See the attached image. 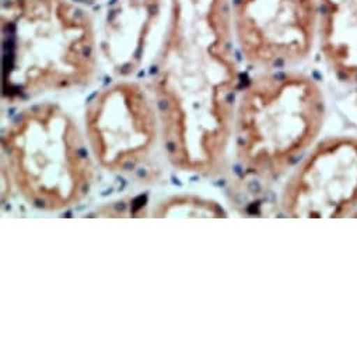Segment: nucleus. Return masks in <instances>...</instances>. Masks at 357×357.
Segmentation results:
<instances>
[{
	"instance_id": "1",
	"label": "nucleus",
	"mask_w": 357,
	"mask_h": 357,
	"mask_svg": "<svg viewBox=\"0 0 357 357\" xmlns=\"http://www.w3.org/2000/svg\"><path fill=\"white\" fill-rule=\"evenodd\" d=\"M229 0H167L162 45L153 93L157 105L183 128L198 125L201 162L211 160L206 142L222 135L240 72Z\"/></svg>"
},
{
	"instance_id": "2",
	"label": "nucleus",
	"mask_w": 357,
	"mask_h": 357,
	"mask_svg": "<svg viewBox=\"0 0 357 357\" xmlns=\"http://www.w3.org/2000/svg\"><path fill=\"white\" fill-rule=\"evenodd\" d=\"M2 34L6 93L68 90L96 73V19L76 0H5Z\"/></svg>"
},
{
	"instance_id": "3",
	"label": "nucleus",
	"mask_w": 357,
	"mask_h": 357,
	"mask_svg": "<svg viewBox=\"0 0 357 357\" xmlns=\"http://www.w3.org/2000/svg\"><path fill=\"white\" fill-rule=\"evenodd\" d=\"M325 115V94L312 76L294 69L257 75L237 100L243 160L259 174L283 171L317 140Z\"/></svg>"
},
{
	"instance_id": "4",
	"label": "nucleus",
	"mask_w": 357,
	"mask_h": 357,
	"mask_svg": "<svg viewBox=\"0 0 357 357\" xmlns=\"http://www.w3.org/2000/svg\"><path fill=\"white\" fill-rule=\"evenodd\" d=\"M6 139L5 150L23 194L45 209L70 205L89 167L68 115L51 104L34 107L23 112Z\"/></svg>"
},
{
	"instance_id": "5",
	"label": "nucleus",
	"mask_w": 357,
	"mask_h": 357,
	"mask_svg": "<svg viewBox=\"0 0 357 357\" xmlns=\"http://www.w3.org/2000/svg\"><path fill=\"white\" fill-rule=\"evenodd\" d=\"M240 55L264 70L294 69L318 45L319 0H229Z\"/></svg>"
},
{
	"instance_id": "6",
	"label": "nucleus",
	"mask_w": 357,
	"mask_h": 357,
	"mask_svg": "<svg viewBox=\"0 0 357 357\" xmlns=\"http://www.w3.org/2000/svg\"><path fill=\"white\" fill-rule=\"evenodd\" d=\"M283 205L291 218L349 216L357 208V137L321 142L293 175Z\"/></svg>"
},
{
	"instance_id": "7",
	"label": "nucleus",
	"mask_w": 357,
	"mask_h": 357,
	"mask_svg": "<svg viewBox=\"0 0 357 357\" xmlns=\"http://www.w3.org/2000/svg\"><path fill=\"white\" fill-rule=\"evenodd\" d=\"M155 105L139 83L118 82L101 90L87 111L97 157L121 168L147 149L155 135Z\"/></svg>"
},
{
	"instance_id": "8",
	"label": "nucleus",
	"mask_w": 357,
	"mask_h": 357,
	"mask_svg": "<svg viewBox=\"0 0 357 357\" xmlns=\"http://www.w3.org/2000/svg\"><path fill=\"white\" fill-rule=\"evenodd\" d=\"M318 48L339 82L357 83V0H319Z\"/></svg>"
},
{
	"instance_id": "9",
	"label": "nucleus",
	"mask_w": 357,
	"mask_h": 357,
	"mask_svg": "<svg viewBox=\"0 0 357 357\" xmlns=\"http://www.w3.org/2000/svg\"><path fill=\"white\" fill-rule=\"evenodd\" d=\"M354 216H356V218H357V215H354Z\"/></svg>"
}]
</instances>
